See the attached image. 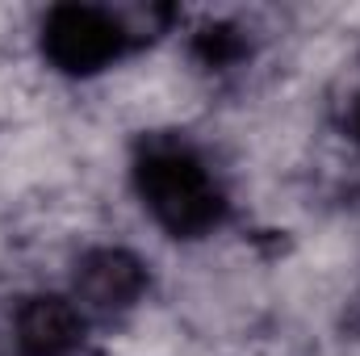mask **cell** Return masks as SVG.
Here are the masks:
<instances>
[{"instance_id": "6da1fadb", "label": "cell", "mask_w": 360, "mask_h": 356, "mask_svg": "<svg viewBox=\"0 0 360 356\" xmlns=\"http://www.w3.org/2000/svg\"><path fill=\"white\" fill-rule=\"evenodd\" d=\"M134 189L151 218L176 239H201L226 218V197L205 160L176 139H151L139 147Z\"/></svg>"}, {"instance_id": "7a4b0ae2", "label": "cell", "mask_w": 360, "mask_h": 356, "mask_svg": "<svg viewBox=\"0 0 360 356\" xmlns=\"http://www.w3.org/2000/svg\"><path fill=\"white\" fill-rule=\"evenodd\" d=\"M126 46L130 30L122 25V17L96 4H59L42 21V55L68 76H92L117 63Z\"/></svg>"}, {"instance_id": "3957f363", "label": "cell", "mask_w": 360, "mask_h": 356, "mask_svg": "<svg viewBox=\"0 0 360 356\" xmlns=\"http://www.w3.org/2000/svg\"><path fill=\"white\" fill-rule=\"evenodd\" d=\"M147 289V265L126 248H92L76 265V298L101 310H130Z\"/></svg>"}, {"instance_id": "277c9868", "label": "cell", "mask_w": 360, "mask_h": 356, "mask_svg": "<svg viewBox=\"0 0 360 356\" xmlns=\"http://www.w3.org/2000/svg\"><path fill=\"white\" fill-rule=\"evenodd\" d=\"M13 340L21 356H72L84 340V314L59 293L25 298L13 319Z\"/></svg>"}, {"instance_id": "5b68a950", "label": "cell", "mask_w": 360, "mask_h": 356, "mask_svg": "<svg viewBox=\"0 0 360 356\" xmlns=\"http://www.w3.org/2000/svg\"><path fill=\"white\" fill-rule=\"evenodd\" d=\"M348 126H352V134L360 139V96H356V105H352V113H348Z\"/></svg>"}]
</instances>
